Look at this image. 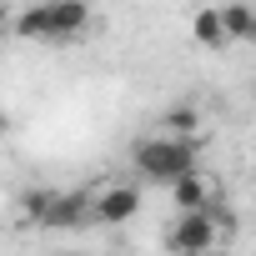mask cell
I'll use <instances>...</instances> for the list:
<instances>
[{
  "instance_id": "8992f818",
  "label": "cell",
  "mask_w": 256,
  "mask_h": 256,
  "mask_svg": "<svg viewBox=\"0 0 256 256\" xmlns=\"http://www.w3.org/2000/svg\"><path fill=\"white\" fill-rule=\"evenodd\" d=\"M226 16V36L241 40V46H256V6H241V0H231V6H221Z\"/></svg>"
},
{
  "instance_id": "ba28073f",
  "label": "cell",
  "mask_w": 256,
  "mask_h": 256,
  "mask_svg": "<svg viewBox=\"0 0 256 256\" xmlns=\"http://www.w3.org/2000/svg\"><path fill=\"white\" fill-rule=\"evenodd\" d=\"M161 136H176V141H201V116L191 106H176L166 120H161Z\"/></svg>"
},
{
  "instance_id": "6da1fadb",
  "label": "cell",
  "mask_w": 256,
  "mask_h": 256,
  "mask_svg": "<svg viewBox=\"0 0 256 256\" xmlns=\"http://www.w3.org/2000/svg\"><path fill=\"white\" fill-rule=\"evenodd\" d=\"M136 171L141 181L176 186L201 171V141H176V136H146L136 141Z\"/></svg>"
},
{
  "instance_id": "5b68a950",
  "label": "cell",
  "mask_w": 256,
  "mask_h": 256,
  "mask_svg": "<svg viewBox=\"0 0 256 256\" xmlns=\"http://www.w3.org/2000/svg\"><path fill=\"white\" fill-rule=\"evenodd\" d=\"M171 196H176V211L186 216V211H211L216 206V191H211V176H186V181H176L171 186Z\"/></svg>"
},
{
  "instance_id": "52a82bcc",
  "label": "cell",
  "mask_w": 256,
  "mask_h": 256,
  "mask_svg": "<svg viewBox=\"0 0 256 256\" xmlns=\"http://www.w3.org/2000/svg\"><path fill=\"white\" fill-rule=\"evenodd\" d=\"M191 36H196V46H206V50H221V46L231 40V36H226V16H221V10H196Z\"/></svg>"
},
{
  "instance_id": "7a4b0ae2",
  "label": "cell",
  "mask_w": 256,
  "mask_h": 256,
  "mask_svg": "<svg viewBox=\"0 0 256 256\" xmlns=\"http://www.w3.org/2000/svg\"><path fill=\"white\" fill-rule=\"evenodd\" d=\"M216 241H221L216 206H211V211H186V216H176V226H171V236H166V246H171L176 256H211Z\"/></svg>"
},
{
  "instance_id": "3957f363",
  "label": "cell",
  "mask_w": 256,
  "mask_h": 256,
  "mask_svg": "<svg viewBox=\"0 0 256 256\" xmlns=\"http://www.w3.org/2000/svg\"><path fill=\"white\" fill-rule=\"evenodd\" d=\"M141 211V186H126V181H110L96 191V226H126Z\"/></svg>"
},
{
  "instance_id": "9c48e42d",
  "label": "cell",
  "mask_w": 256,
  "mask_h": 256,
  "mask_svg": "<svg viewBox=\"0 0 256 256\" xmlns=\"http://www.w3.org/2000/svg\"><path fill=\"white\" fill-rule=\"evenodd\" d=\"M56 256H80V251H56Z\"/></svg>"
},
{
  "instance_id": "277c9868",
  "label": "cell",
  "mask_w": 256,
  "mask_h": 256,
  "mask_svg": "<svg viewBox=\"0 0 256 256\" xmlns=\"http://www.w3.org/2000/svg\"><path fill=\"white\" fill-rule=\"evenodd\" d=\"M50 6V40H76L90 26V6L86 0H46Z\"/></svg>"
}]
</instances>
